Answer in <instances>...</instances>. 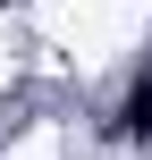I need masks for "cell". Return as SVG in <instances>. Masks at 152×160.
I'll return each instance as SVG.
<instances>
[{"mask_svg":"<svg viewBox=\"0 0 152 160\" xmlns=\"http://www.w3.org/2000/svg\"><path fill=\"white\" fill-rule=\"evenodd\" d=\"M0 8H8V0H0Z\"/></svg>","mask_w":152,"mask_h":160,"instance_id":"obj_2","label":"cell"},{"mask_svg":"<svg viewBox=\"0 0 152 160\" xmlns=\"http://www.w3.org/2000/svg\"><path fill=\"white\" fill-rule=\"evenodd\" d=\"M127 127L152 135V76H135V93H127Z\"/></svg>","mask_w":152,"mask_h":160,"instance_id":"obj_1","label":"cell"}]
</instances>
